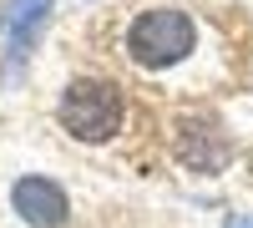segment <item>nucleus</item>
<instances>
[{
    "label": "nucleus",
    "instance_id": "5",
    "mask_svg": "<svg viewBox=\"0 0 253 228\" xmlns=\"http://www.w3.org/2000/svg\"><path fill=\"white\" fill-rule=\"evenodd\" d=\"M223 228H253V213H233V218H228Z\"/></svg>",
    "mask_w": 253,
    "mask_h": 228
},
{
    "label": "nucleus",
    "instance_id": "6",
    "mask_svg": "<svg viewBox=\"0 0 253 228\" xmlns=\"http://www.w3.org/2000/svg\"><path fill=\"white\" fill-rule=\"evenodd\" d=\"M0 26H5V10H0Z\"/></svg>",
    "mask_w": 253,
    "mask_h": 228
},
{
    "label": "nucleus",
    "instance_id": "1",
    "mask_svg": "<svg viewBox=\"0 0 253 228\" xmlns=\"http://www.w3.org/2000/svg\"><path fill=\"white\" fill-rule=\"evenodd\" d=\"M193 46H198V26H193V15L177 10V5H152V10H142L132 26H126V56H132L142 71L177 66V61L193 56Z\"/></svg>",
    "mask_w": 253,
    "mask_h": 228
},
{
    "label": "nucleus",
    "instance_id": "4",
    "mask_svg": "<svg viewBox=\"0 0 253 228\" xmlns=\"http://www.w3.org/2000/svg\"><path fill=\"white\" fill-rule=\"evenodd\" d=\"M46 10L51 0H10V51H5V81L20 76V66H26V56L36 46V31L46 26Z\"/></svg>",
    "mask_w": 253,
    "mask_h": 228
},
{
    "label": "nucleus",
    "instance_id": "3",
    "mask_svg": "<svg viewBox=\"0 0 253 228\" xmlns=\"http://www.w3.org/2000/svg\"><path fill=\"white\" fill-rule=\"evenodd\" d=\"M10 208L31 228H61L71 218V198H66V188H61L56 178H36L31 173V178L10 182Z\"/></svg>",
    "mask_w": 253,
    "mask_h": 228
},
{
    "label": "nucleus",
    "instance_id": "2",
    "mask_svg": "<svg viewBox=\"0 0 253 228\" xmlns=\"http://www.w3.org/2000/svg\"><path fill=\"white\" fill-rule=\"evenodd\" d=\"M56 122H61L76 142H107V137H117V127H122V91L112 87V81L81 76V81H71V87L61 91Z\"/></svg>",
    "mask_w": 253,
    "mask_h": 228
}]
</instances>
